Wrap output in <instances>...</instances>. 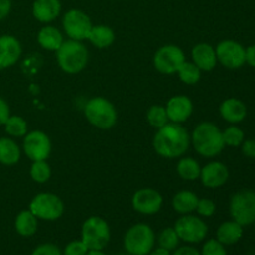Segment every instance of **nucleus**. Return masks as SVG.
<instances>
[{"instance_id": "24", "label": "nucleus", "mask_w": 255, "mask_h": 255, "mask_svg": "<svg viewBox=\"0 0 255 255\" xmlns=\"http://www.w3.org/2000/svg\"><path fill=\"white\" fill-rule=\"evenodd\" d=\"M198 196L191 191H181L172 199V207L179 214H189L196 211L198 204Z\"/></svg>"}, {"instance_id": "25", "label": "nucleus", "mask_w": 255, "mask_h": 255, "mask_svg": "<svg viewBox=\"0 0 255 255\" xmlns=\"http://www.w3.org/2000/svg\"><path fill=\"white\" fill-rule=\"evenodd\" d=\"M21 151L16 142L7 137L0 138V163L4 166H14L20 161Z\"/></svg>"}, {"instance_id": "35", "label": "nucleus", "mask_w": 255, "mask_h": 255, "mask_svg": "<svg viewBox=\"0 0 255 255\" xmlns=\"http://www.w3.org/2000/svg\"><path fill=\"white\" fill-rule=\"evenodd\" d=\"M216 203H214L212 199L208 198H202L198 201V204H197V213L202 217H212L214 213H216Z\"/></svg>"}, {"instance_id": "31", "label": "nucleus", "mask_w": 255, "mask_h": 255, "mask_svg": "<svg viewBox=\"0 0 255 255\" xmlns=\"http://www.w3.org/2000/svg\"><path fill=\"white\" fill-rule=\"evenodd\" d=\"M30 177L36 183H46L51 177V168L46 161L32 162L30 168Z\"/></svg>"}, {"instance_id": "3", "label": "nucleus", "mask_w": 255, "mask_h": 255, "mask_svg": "<svg viewBox=\"0 0 255 255\" xmlns=\"http://www.w3.org/2000/svg\"><path fill=\"white\" fill-rule=\"evenodd\" d=\"M56 60L60 69L66 74H79L89 62V51L81 41L67 40L62 42L56 51Z\"/></svg>"}, {"instance_id": "33", "label": "nucleus", "mask_w": 255, "mask_h": 255, "mask_svg": "<svg viewBox=\"0 0 255 255\" xmlns=\"http://www.w3.org/2000/svg\"><path fill=\"white\" fill-rule=\"evenodd\" d=\"M223 141L226 146L229 147H239L244 141V132L242 128L237 127L236 125L227 127L223 132Z\"/></svg>"}, {"instance_id": "16", "label": "nucleus", "mask_w": 255, "mask_h": 255, "mask_svg": "<svg viewBox=\"0 0 255 255\" xmlns=\"http://www.w3.org/2000/svg\"><path fill=\"white\" fill-rule=\"evenodd\" d=\"M22 47L19 40L12 35L0 36V70L11 67L21 57Z\"/></svg>"}, {"instance_id": "14", "label": "nucleus", "mask_w": 255, "mask_h": 255, "mask_svg": "<svg viewBox=\"0 0 255 255\" xmlns=\"http://www.w3.org/2000/svg\"><path fill=\"white\" fill-rule=\"evenodd\" d=\"M163 197L152 188L138 189L132 197V207L136 212L146 216H152L161 211Z\"/></svg>"}, {"instance_id": "44", "label": "nucleus", "mask_w": 255, "mask_h": 255, "mask_svg": "<svg viewBox=\"0 0 255 255\" xmlns=\"http://www.w3.org/2000/svg\"><path fill=\"white\" fill-rule=\"evenodd\" d=\"M86 255H106L102 251H89Z\"/></svg>"}, {"instance_id": "2", "label": "nucleus", "mask_w": 255, "mask_h": 255, "mask_svg": "<svg viewBox=\"0 0 255 255\" xmlns=\"http://www.w3.org/2000/svg\"><path fill=\"white\" fill-rule=\"evenodd\" d=\"M191 142L197 153L206 158H213L218 156L226 147L222 131L219 127H217V125L212 122L199 124L193 129Z\"/></svg>"}, {"instance_id": "10", "label": "nucleus", "mask_w": 255, "mask_h": 255, "mask_svg": "<svg viewBox=\"0 0 255 255\" xmlns=\"http://www.w3.org/2000/svg\"><path fill=\"white\" fill-rule=\"evenodd\" d=\"M62 27L71 40H87L92 29L91 19L86 12L79 9H70L62 17Z\"/></svg>"}, {"instance_id": "1", "label": "nucleus", "mask_w": 255, "mask_h": 255, "mask_svg": "<svg viewBox=\"0 0 255 255\" xmlns=\"http://www.w3.org/2000/svg\"><path fill=\"white\" fill-rule=\"evenodd\" d=\"M191 136L181 124L171 122L157 129L153 137V148L163 158L182 157L189 148Z\"/></svg>"}, {"instance_id": "28", "label": "nucleus", "mask_w": 255, "mask_h": 255, "mask_svg": "<svg viewBox=\"0 0 255 255\" xmlns=\"http://www.w3.org/2000/svg\"><path fill=\"white\" fill-rule=\"evenodd\" d=\"M179 80L186 85H194L201 80L202 71L193 64V62L184 61L177 71Z\"/></svg>"}, {"instance_id": "23", "label": "nucleus", "mask_w": 255, "mask_h": 255, "mask_svg": "<svg viewBox=\"0 0 255 255\" xmlns=\"http://www.w3.org/2000/svg\"><path fill=\"white\" fill-rule=\"evenodd\" d=\"M87 40L97 49H106L114 44L115 31L107 25H92Z\"/></svg>"}, {"instance_id": "42", "label": "nucleus", "mask_w": 255, "mask_h": 255, "mask_svg": "<svg viewBox=\"0 0 255 255\" xmlns=\"http://www.w3.org/2000/svg\"><path fill=\"white\" fill-rule=\"evenodd\" d=\"M246 62L249 66L255 67V45H251L246 49Z\"/></svg>"}, {"instance_id": "12", "label": "nucleus", "mask_w": 255, "mask_h": 255, "mask_svg": "<svg viewBox=\"0 0 255 255\" xmlns=\"http://www.w3.org/2000/svg\"><path fill=\"white\" fill-rule=\"evenodd\" d=\"M217 60L229 70L241 69L246 64V47L234 40H223L216 47Z\"/></svg>"}, {"instance_id": "20", "label": "nucleus", "mask_w": 255, "mask_h": 255, "mask_svg": "<svg viewBox=\"0 0 255 255\" xmlns=\"http://www.w3.org/2000/svg\"><path fill=\"white\" fill-rule=\"evenodd\" d=\"M219 114L227 122L236 125L247 117V106L241 100L231 97L222 102L219 106Z\"/></svg>"}, {"instance_id": "43", "label": "nucleus", "mask_w": 255, "mask_h": 255, "mask_svg": "<svg viewBox=\"0 0 255 255\" xmlns=\"http://www.w3.org/2000/svg\"><path fill=\"white\" fill-rule=\"evenodd\" d=\"M149 255H172V253L169 251H167V249L158 247V248L156 249H152V252L149 253Z\"/></svg>"}, {"instance_id": "7", "label": "nucleus", "mask_w": 255, "mask_h": 255, "mask_svg": "<svg viewBox=\"0 0 255 255\" xmlns=\"http://www.w3.org/2000/svg\"><path fill=\"white\" fill-rule=\"evenodd\" d=\"M229 212L242 227L251 226L255 222V191L244 189L233 194L229 203Z\"/></svg>"}, {"instance_id": "36", "label": "nucleus", "mask_w": 255, "mask_h": 255, "mask_svg": "<svg viewBox=\"0 0 255 255\" xmlns=\"http://www.w3.org/2000/svg\"><path fill=\"white\" fill-rule=\"evenodd\" d=\"M89 249L82 241H72L65 247L62 255H86Z\"/></svg>"}, {"instance_id": "22", "label": "nucleus", "mask_w": 255, "mask_h": 255, "mask_svg": "<svg viewBox=\"0 0 255 255\" xmlns=\"http://www.w3.org/2000/svg\"><path fill=\"white\" fill-rule=\"evenodd\" d=\"M243 237V227L236 221H227L217 229V239L224 246L237 244Z\"/></svg>"}, {"instance_id": "29", "label": "nucleus", "mask_w": 255, "mask_h": 255, "mask_svg": "<svg viewBox=\"0 0 255 255\" xmlns=\"http://www.w3.org/2000/svg\"><path fill=\"white\" fill-rule=\"evenodd\" d=\"M147 121L154 128H161L164 125L168 124V116H167L166 107L161 105H153L147 111Z\"/></svg>"}, {"instance_id": "4", "label": "nucleus", "mask_w": 255, "mask_h": 255, "mask_svg": "<svg viewBox=\"0 0 255 255\" xmlns=\"http://www.w3.org/2000/svg\"><path fill=\"white\" fill-rule=\"evenodd\" d=\"M85 117L92 126L100 129H110L116 125L117 111L112 102L105 97H92L84 109Z\"/></svg>"}, {"instance_id": "32", "label": "nucleus", "mask_w": 255, "mask_h": 255, "mask_svg": "<svg viewBox=\"0 0 255 255\" xmlns=\"http://www.w3.org/2000/svg\"><path fill=\"white\" fill-rule=\"evenodd\" d=\"M179 241H181V239H179L178 234L174 231V228L163 229V231L159 233L158 239H157L158 246L169 252H173L174 249L178 248Z\"/></svg>"}, {"instance_id": "27", "label": "nucleus", "mask_w": 255, "mask_h": 255, "mask_svg": "<svg viewBox=\"0 0 255 255\" xmlns=\"http://www.w3.org/2000/svg\"><path fill=\"white\" fill-rule=\"evenodd\" d=\"M201 166L191 157H183L177 164V173L184 181H196L201 176Z\"/></svg>"}, {"instance_id": "8", "label": "nucleus", "mask_w": 255, "mask_h": 255, "mask_svg": "<svg viewBox=\"0 0 255 255\" xmlns=\"http://www.w3.org/2000/svg\"><path fill=\"white\" fill-rule=\"evenodd\" d=\"M30 211L37 219L56 221L64 214V202L59 196L49 192L39 193L30 202Z\"/></svg>"}, {"instance_id": "6", "label": "nucleus", "mask_w": 255, "mask_h": 255, "mask_svg": "<svg viewBox=\"0 0 255 255\" xmlns=\"http://www.w3.org/2000/svg\"><path fill=\"white\" fill-rule=\"evenodd\" d=\"M111 238L109 223L101 217L92 216L84 222L81 241L89 251H104Z\"/></svg>"}, {"instance_id": "30", "label": "nucleus", "mask_w": 255, "mask_h": 255, "mask_svg": "<svg viewBox=\"0 0 255 255\" xmlns=\"http://www.w3.org/2000/svg\"><path fill=\"white\" fill-rule=\"evenodd\" d=\"M4 126L5 132L11 137H24L27 133V122L20 116H10Z\"/></svg>"}, {"instance_id": "11", "label": "nucleus", "mask_w": 255, "mask_h": 255, "mask_svg": "<svg viewBox=\"0 0 255 255\" xmlns=\"http://www.w3.org/2000/svg\"><path fill=\"white\" fill-rule=\"evenodd\" d=\"M184 61V52L177 45H164L157 50L153 56L154 67L164 75L176 74Z\"/></svg>"}, {"instance_id": "38", "label": "nucleus", "mask_w": 255, "mask_h": 255, "mask_svg": "<svg viewBox=\"0 0 255 255\" xmlns=\"http://www.w3.org/2000/svg\"><path fill=\"white\" fill-rule=\"evenodd\" d=\"M241 146L244 156L255 159V139H244Z\"/></svg>"}, {"instance_id": "40", "label": "nucleus", "mask_w": 255, "mask_h": 255, "mask_svg": "<svg viewBox=\"0 0 255 255\" xmlns=\"http://www.w3.org/2000/svg\"><path fill=\"white\" fill-rule=\"evenodd\" d=\"M172 255H201V252L197 248H194V247L184 246L174 249Z\"/></svg>"}, {"instance_id": "37", "label": "nucleus", "mask_w": 255, "mask_h": 255, "mask_svg": "<svg viewBox=\"0 0 255 255\" xmlns=\"http://www.w3.org/2000/svg\"><path fill=\"white\" fill-rule=\"evenodd\" d=\"M31 255H62V252L57 246L52 243H45L36 247Z\"/></svg>"}, {"instance_id": "19", "label": "nucleus", "mask_w": 255, "mask_h": 255, "mask_svg": "<svg viewBox=\"0 0 255 255\" xmlns=\"http://www.w3.org/2000/svg\"><path fill=\"white\" fill-rule=\"evenodd\" d=\"M61 12L60 0H35L32 4V15L35 19L44 24L54 21Z\"/></svg>"}, {"instance_id": "15", "label": "nucleus", "mask_w": 255, "mask_h": 255, "mask_svg": "<svg viewBox=\"0 0 255 255\" xmlns=\"http://www.w3.org/2000/svg\"><path fill=\"white\" fill-rule=\"evenodd\" d=\"M202 184L209 189H217L224 186L229 178V169L222 162H211L201 169Z\"/></svg>"}, {"instance_id": "5", "label": "nucleus", "mask_w": 255, "mask_h": 255, "mask_svg": "<svg viewBox=\"0 0 255 255\" xmlns=\"http://www.w3.org/2000/svg\"><path fill=\"white\" fill-rule=\"evenodd\" d=\"M156 234L153 229L144 223H137L126 232L124 247L131 255H148L154 248Z\"/></svg>"}, {"instance_id": "13", "label": "nucleus", "mask_w": 255, "mask_h": 255, "mask_svg": "<svg viewBox=\"0 0 255 255\" xmlns=\"http://www.w3.org/2000/svg\"><path fill=\"white\" fill-rule=\"evenodd\" d=\"M22 149L32 162L46 161L51 153V141L42 131L27 132L24 136Z\"/></svg>"}, {"instance_id": "18", "label": "nucleus", "mask_w": 255, "mask_h": 255, "mask_svg": "<svg viewBox=\"0 0 255 255\" xmlns=\"http://www.w3.org/2000/svg\"><path fill=\"white\" fill-rule=\"evenodd\" d=\"M192 60L201 71H212L218 62L216 49L207 42L197 44L192 49Z\"/></svg>"}, {"instance_id": "17", "label": "nucleus", "mask_w": 255, "mask_h": 255, "mask_svg": "<svg viewBox=\"0 0 255 255\" xmlns=\"http://www.w3.org/2000/svg\"><path fill=\"white\" fill-rule=\"evenodd\" d=\"M167 116L171 122L182 124L191 117L193 112V104L191 99L184 95L173 96L168 100L166 106Z\"/></svg>"}, {"instance_id": "21", "label": "nucleus", "mask_w": 255, "mask_h": 255, "mask_svg": "<svg viewBox=\"0 0 255 255\" xmlns=\"http://www.w3.org/2000/svg\"><path fill=\"white\" fill-rule=\"evenodd\" d=\"M37 42L42 49L47 51H57L64 42V36L57 27L46 25L40 29L37 34Z\"/></svg>"}, {"instance_id": "45", "label": "nucleus", "mask_w": 255, "mask_h": 255, "mask_svg": "<svg viewBox=\"0 0 255 255\" xmlns=\"http://www.w3.org/2000/svg\"><path fill=\"white\" fill-rule=\"evenodd\" d=\"M254 224H255V222H254Z\"/></svg>"}, {"instance_id": "34", "label": "nucleus", "mask_w": 255, "mask_h": 255, "mask_svg": "<svg viewBox=\"0 0 255 255\" xmlns=\"http://www.w3.org/2000/svg\"><path fill=\"white\" fill-rule=\"evenodd\" d=\"M201 255H227V249L218 239H209L203 244Z\"/></svg>"}, {"instance_id": "39", "label": "nucleus", "mask_w": 255, "mask_h": 255, "mask_svg": "<svg viewBox=\"0 0 255 255\" xmlns=\"http://www.w3.org/2000/svg\"><path fill=\"white\" fill-rule=\"evenodd\" d=\"M11 116L10 115V109L7 102L4 99L0 97V126H4L5 122L7 121V119Z\"/></svg>"}, {"instance_id": "41", "label": "nucleus", "mask_w": 255, "mask_h": 255, "mask_svg": "<svg viewBox=\"0 0 255 255\" xmlns=\"http://www.w3.org/2000/svg\"><path fill=\"white\" fill-rule=\"evenodd\" d=\"M11 0H0V20H4L11 11Z\"/></svg>"}, {"instance_id": "26", "label": "nucleus", "mask_w": 255, "mask_h": 255, "mask_svg": "<svg viewBox=\"0 0 255 255\" xmlns=\"http://www.w3.org/2000/svg\"><path fill=\"white\" fill-rule=\"evenodd\" d=\"M37 218L30 209L21 211L15 218V229L21 237H31L37 232Z\"/></svg>"}, {"instance_id": "9", "label": "nucleus", "mask_w": 255, "mask_h": 255, "mask_svg": "<svg viewBox=\"0 0 255 255\" xmlns=\"http://www.w3.org/2000/svg\"><path fill=\"white\" fill-rule=\"evenodd\" d=\"M173 228L178 234L179 239L189 244L201 243L208 234V227L206 222L192 214H183L179 217Z\"/></svg>"}]
</instances>
